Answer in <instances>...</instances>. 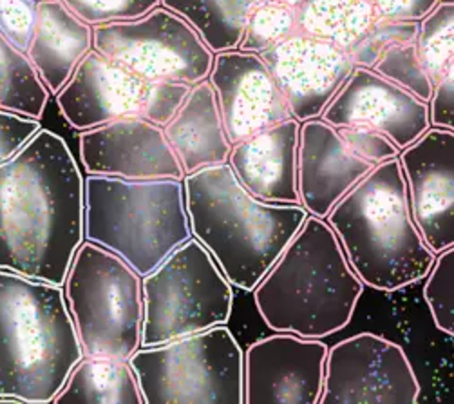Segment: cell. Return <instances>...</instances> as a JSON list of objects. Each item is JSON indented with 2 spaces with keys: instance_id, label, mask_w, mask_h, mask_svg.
Listing matches in <instances>:
<instances>
[{
  "instance_id": "4",
  "label": "cell",
  "mask_w": 454,
  "mask_h": 404,
  "mask_svg": "<svg viewBox=\"0 0 454 404\" xmlns=\"http://www.w3.org/2000/svg\"><path fill=\"white\" fill-rule=\"evenodd\" d=\"M326 223L360 281L373 290L396 292L422 281L434 261L413 219L398 156L356 182Z\"/></svg>"
},
{
  "instance_id": "28",
  "label": "cell",
  "mask_w": 454,
  "mask_h": 404,
  "mask_svg": "<svg viewBox=\"0 0 454 404\" xmlns=\"http://www.w3.org/2000/svg\"><path fill=\"white\" fill-rule=\"evenodd\" d=\"M297 31L295 8L255 3L250 10L238 50L261 55Z\"/></svg>"
},
{
  "instance_id": "18",
  "label": "cell",
  "mask_w": 454,
  "mask_h": 404,
  "mask_svg": "<svg viewBox=\"0 0 454 404\" xmlns=\"http://www.w3.org/2000/svg\"><path fill=\"white\" fill-rule=\"evenodd\" d=\"M321 120L333 127H372L402 151L429 129V107L373 69L355 66Z\"/></svg>"
},
{
  "instance_id": "7",
  "label": "cell",
  "mask_w": 454,
  "mask_h": 404,
  "mask_svg": "<svg viewBox=\"0 0 454 404\" xmlns=\"http://www.w3.org/2000/svg\"><path fill=\"white\" fill-rule=\"evenodd\" d=\"M62 289L83 355L127 361L140 348L142 276L121 257L82 242Z\"/></svg>"
},
{
  "instance_id": "24",
  "label": "cell",
  "mask_w": 454,
  "mask_h": 404,
  "mask_svg": "<svg viewBox=\"0 0 454 404\" xmlns=\"http://www.w3.org/2000/svg\"><path fill=\"white\" fill-rule=\"evenodd\" d=\"M160 6L184 19L215 55L238 50L255 0H160Z\"/></svg>"
},
{
  "instance_id": "35",
  "label": "cell",
  "mask_w": 454,
  "mask_h": 404,
  "mask_svg": "<svg viewBox=\"0 0 454 404\" xmlns=\"http://www.w3.org/2000/svg\"><path fill=\"white\" fill-rule=\"evenodd\" d=\"M40 129V120L0 107V163L10 160Z\"/></svg>"
},
{
  "instance_id": "14",
  "label": "cell",
  "mask_w": 454,
  "mask_h": 404,
  "mask_svg": "<svg viewBox=\"0 0 454 404\" xmlns=\"http://www.w3.org/2000/svg\"><path fill=\"white\" fill-rule=\"evenodd\" d=\"M398 162L424 242L434 256L454 247V129L429 127Z\"/></svg>"
},
{
  "instance_id": "33",
  "label": "cell",
  "mask_w": 454,
  "mask_h": 404,
  "mask_svg": "<svg viewBox=\"0 0 454 404\" xmlns=\"http://www.w3.org/2000/svg\"><path fill=\"white\" fill-rule=\"evenodd\" d=\"M346 146L362 160L379 165L386 160L396 158L400 149L386 137V134L366 125H344L337 127Z\"/></svg>"
},
{
  "instance_id": "3",
  "label": "cell",
  "mask_w": 454,
  "mask_h": 404,
  "mask_svg": "<svg viewBox=\"0 0 454 404\" xmlns=\"http://www.w3.org/2000/svg\"><path fill=\"white\" fill-rule=\"evenodd\" d=\"M364 287L326 219L308 214L252 292L270 330L323 339L349 325Z\"/></svg>"
},
{
  "instance_id": "5",
  "label": "cell",
  "mask_w": 454,
  "mask_h": 404,
  "mask_svg": "<svg viewBox=\"0 0 454 404\" xmlns=\"http://www.w3.org/2000/svg\"><path fill=\"white\" fill-rule=\"evenodd\" d=\"M82 357L64 289L0 271V395L50 404Z\"/></svg>"
},
{
  "instance_id": "15",
  "label": "cell",
  "mask_w": 454,
  "mask_h": 404,
  "mask_svg": "<svg viewBox=\"0 0 454 404\" xmlns=\"http://www.w3.org/2000/svg\"><path fill=\"white\" fill-rule=\"evenodd\" d=\"M261 59L297 122L321 118L355 67L348 51L301 31L261 53Z\"/></svg>"
},
{
  "instance_id": "16",
  "label": "cell",
  "mask_w": 454,
  "mask_h": 404,
  "mask_svg": "<svg viewBox=\"0 0 454 404\" xmlns=\"http://www.w3.org/2000/svg\"><path fill=\"white\" fill-rule=\"evenodd\" d=\"M80 160L87 174L123 179H184L161 125L144 118H121L80 131Z\"/></svg>"
},
{
  "instance_id": "12",
  "label": "cell",
  "mask_w": 454,
  "mask_h": 404,
  "mask_svg": "<svg viewBox=\"0 0 454 404\" xmlns=\"http://www.w3.org/2000/svg\"><path fill=\"white\" fill-rule=\"evenodd\" d=\"M420 381L405 350L373 332L328 348L319 404H415Z\"/></svg>"
},
{
  "instance_id": "25",
  "label": "cell",
  "mask_w": 454,
  "mask_h": 404,
  "mask_svg": "<svg viewBox=\"0 0 454 404\" xmlns=\"http://www.w3.org/2000/svg\"><path fill=\"white\" fill-rule=\"evenodd\" d=\"M377 20L370 0H302L295 8L297 31L349 51Z\"/></svg>"
},
{
  "instance_id": "9",
  "label": "cell",
  "mask_w": 454,
  "mask_h": 404,
  "mask_svg": "<svg viewBox=\"0 0 454 404\" xmlns=\"http://www.w3.org/2000/svg\"><path fill=\"white\" fill-rule=\"evenodd\" d=\"M142 299L144 348L229 323L234 287L210 252L191 238L142 278Z\"/></svg>"
},
{
  "instance_id": "26",
  "label": "cell",
  "mask_w": 454,
  "mask_h": 404,
  "mask_svg": "<svg viewBox=\"0 0 454 404\" xmlns=\"http://www.w3.org/2000/svg\"><path fill=\"white\" fill-rule=\"evenodd\" d=\"M48 102L50 91L27 55L0 33V107L40 120Z\"/></svg>"
},
{
  "instance_id": "20",
  "label": "cell",
  "mask_w": 454,
  "mask_h": 404,
  "mask_svg": "<svg viewBox=\"0 0 454 404\" xmlns=\"http://www.w3.org/2000/svg\"><path fill=\"white\" fill-rule=\"evenodd\" d=\"M301 122L288 118L232 146L226 163L241 186L268 203L301 205L297 147Z\"/></svg>"
},
{
  "instance_id": "37",
  "label": "cell",
  "mask_w": 454,
  "mask_h": 404,
  "mask_svg": "<svg viewBox=\"0 0 454 404\" xmlns=\"http://www.w3.org/2000/svg\"><path fill=\"white\" fill-rule=\"evenodd\" d=\"M440 0H370L377 19L420 22Z\"/></svg>"
},
{
  "instance_id": "2",
  "label": "cell",
  "mask_w": 454,
  "mask_h": 404,
  "mask_svg": "<svg viewBox=\"0 0 454 404\" xmlns=\"http://www.w3.org/2000/svg\"><path fill=\"white\" fill-rule=\"evenodd\" d=\"M184 193L192 238L243 292L255 289L308 216L302 205L252 196L229 163L187 174Z\"/></svg>"
},
{
  "instance_id": "29",
  "label": "cell",
  "mask_w": 454,
  "mask_h": 404,
  "mask_svg": "<svg viewBox=\"0 0 454 404\" xmlns=\"http://www.w3.org/2000/svg\"><path fill=\"white\" fill-rule=\"evenodd\" d=\"M372 69L419 100L429 102L433 82L420 62L415 40L396 44L386 50Z\"/></svg>"
},
{
  "instance_id": "8",
  "label": "cell",
  "mask_w": 454,
  "mask_h": 404,
  "mask_svg": "<svg viewBox=\"0 0 454 404\" xmlns=\"http://www.w3.org/2000/svg\"><path fill=\"white\" fill-rule=\"evenodd\" d=\"M127 361L144 404H245L243 350L226 325L140 346Z\"/></svg>"
},
{
  "instance_id": "31",
  "label": "cell",
  "mask_w": 454,
  "mask_h": 404,
  "mask_svg": "<svg viewBox=\"0 0 454 404\" xmlns=\"http://www.w3.org/2000/svg\"><path fill=\"white\" fill-rule=\"evenodd\" d=\"M419 22L377 19L349 48L348 55L356 67L372 69L386 50L396 44L417 40Z\"/></svg>"
},
{
  "instance_id": "1",
  "label": "cell",
  "mask_w": 454,
  "mask_h": 404,
  "mask_svg": "<svg viewBox=\"0 0 454 404\" xmlns=\"http://www.w3.org/2000/svg\"><path fill=\"white\" fill-rule=\"evenodd\" d=\"M83 242V178L66 140L40 129L0 163V271L64 287Z\"/></svg>"
},
{
  "instance_id": "6",
  "label": "cell",
  "mask_w": 454,
  "mask_h": 404,
  "mask_svg": "<svg viewBox=\"0 0 454 404\" xmlns=\"http://www.w3.org/2000/svg\"><path fill=\"white\" fill-rule=\"evenodd\" d=\"M191 238L184 179H83V240L116 254L142 278Z\"/></svg>"
},
{
  "instance_id": "19",
  "label": "cell",
  "mask_w": 454,
  "mask_h": 404,
  "mask_svg": "<svg viewBox=\"0 0 454 404\" xmlns=\"http://www.w3.org/2000/svg\"><path fill=\"white\" fill-rule=\"evenodd\" d=\"M373 167L346 146L337 127L321 118L301 122L297 189L308 214L326 219L333 205Z\"/></svg>"
},
{
  "instance_id": "23",
  "label": "cell",
  "mask_w": 454,
  "mask_h": 404,
  "mask_svg": "<svg viewBox=\"0 0 454 404\" xmlns=\"http://www.w3.org/2000/svg\"><path fill=\"white\" fill-rule=\"evenodd\" d=\"M55 404H144L129 361L83 355L73 367Z\"/></svg>"
},
{
  "instance_id": "22",
  "label": "cell",
  "mask_w": 454,
  "mask_h": 404,
  "mask_svg": "<svg viewBox=\"0 0 454 404\" xmlns=\"http://www.w3.org/2000/svg\"><path fill=\"white\" fill-rule=\"evenodd\" d=\"M161 127L185 176L229 160L232 144L226 139L217 99L208 80L191 85L184 102Z\"/></svg>"
},
{
  "instance_id": "27",
  "label": "cell",
  "mask_w": 454,
  "mask_h": 404,
  "mask_svg": "<svg viewBox=\"0 0 454 404\" xmlns=\"http://www.w3.org/2000/svg\"><path fill=\"white\" fill-rule=\"evenodd\" d=\"M417 51L431 82L454 67V3H438L419 22Z\"/></svg>"
},
{
  "instance_id": "17",
  "label": "cell",
  "mask_w": 454,
  "mask_h": 404,
  "mask_svg": "<svg viewBox=\"0 0 454 404\" xmlns=\"http://www.w3.org/2000/svg\"><path fill=\"white\" fill-rule=\"evenodd\" d=\"M207 80L214 87L226 139L232 146L292 118L261 55L239 50L215 53Z\"/></svg>"
},
{
  "instance_id": "10",
  "label": "cell",
  "mask_w": 454,
  "mask_h": 404,
  "mask_svg": "<svg viewBox=\"0 0 454 404\" xmlns=\"http://www.w3.org/2000/svg\"><path fill=\"white\" fill-rule=\"evenodd\" d=\"M189 89L191 85L185 83L145 80L90 50L57 93V104L62 116L76 131L121 118H144L165 125Z\"/></svg>"
},
{
  "instance_id": "13",
  "label": "cell",
  "mask_w": 454,
  "mask_h": 404,
  "mask_svg": "<svg viewBox=\"0 0 454 404\" xmlns=\"http://www.w3.org/2000/svg\"><path fill=\"white\" fill-rule=\"evenodd\" d=\"M328 345L276 332L243 352L245 404H319Z\"/></svg>"
},
{
  "instance_id": "11",
  "label": "cell",
  "mask_w": 454,
  "mask_h": 404,
  "mask_svg": "<svg viewBox=\"0 0 454 404\" xmlns=\"http://www.w3.org/2000/svg\"><path fill=\"white\" fill-rule=\"evenodd\" d=\"M93 50L151 82L194 85L207 80L214 53L170 10L93 28Z\"/></svg>"
},
{
  "instance_id": "30",
  "label": "cell",
  "mask_w": 454,
  "mask_h": 404,
  "mask_svg": "<svg viewBox=\"0 0 454 404\" xmlns=\"http://www.w3.org/2000/svg\"><path fill=\"white\" fill-rule=\"evenodd\" d=\"M424 299L429 306L434 327L445 336L454 334V247L434 256L426 274Z\"/></svg>"
},
{
  "instance_id": "32",
  "label": "cell",
  "mask_w": 454,
  "mask_h": 404,
  "mask_svg": "<svg viewBox=\"0 0 454 404\" xmlns=\"http://www.w3.org/2000/svg\"><path fill=\"white\" fill-rule=\"evenodd\" d=\"M62 3L93 28L140 19L160 6V0H62Z\"/></svg>"
},
{
  "instance_id": "38",
  "label": "cell",
  "mask_w": 454,
  "mask_h": 404,
  "mask_svg": "<svg viewBox=\"0 0 454 404\" xmlns=\"http://www.w3.org/2000/svg\"><path fill=\"white\" fill-rule=\"evenodd\" d=\"M255 3H264V4H281L288 8H297L302 0H255Z\"/></svg>"
},
{
  "instance_id": "36",
  "label": "cell",
  "mask_w": 454,
  "mask_h": 404,
  "mask_svg": "<svg viewBox=\"0 0 454 404\" xmlns=\"http://www.w3.org/2000/svg\"><path fill=\"white\" fill-rule=\"evenodd\" d=\"M427 107L429 127L454 129V67L433 83V93Z\"/></svg>"
},
{
  "instance_id": "21",
  "label": "cell",
  "mask_w": 454,
  "mask_h": 404,
  "mask_svg": "<svg viewBox=\"0 0 454 404\" xmlns=\"http://www.w3.org/2000/svg\"><path fill=\"white\" fill-rule=\"evenodd\" d=\"M90 50L93 26L78 19L62 0H38L26 55L50 93L60 91Z\"/></svg>"
},
{
  "instance_id": "34",
  "label": "cell",
  "mask_w": 454,
  "mask_h": 404,
  "mask_svg": "<svg viewBox=\"0 0 454 404\" xmlns=\"http://www.w3.org/2000/svg\"><path fill=\"white\" fill-rule=\"evenodd\" d=\"M38 0H0V33H3L17 50L27 51Z\"/></svg>"
}]
</instances>
